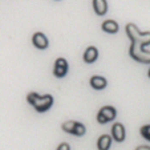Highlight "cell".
I'll use <instances>...</instances> for the list:
<instances>
[{
    "mask_svg": "<svg viewBox=\"0 0 150 150\" xmlns=\"http://www.w3.org/2000/svg\"><path fill=\"white\" fill-rule=\"evenodd\" d=\"M110 145H112V138L108 134L101 136L98 138V141H97V147H98V150H109Z\"/></svg>",
    "mask_w": 150,
    "mask_h": 150,
    "instance_id": "8fae6325",
    "label": "cell"
},
{
    "mask_svg": "<svg viewBox=\"0 0 150 150\" xmlns=\"http://www.w3.org/2000/svg\"><path fill=\"white\" fill-rule=\"evenodd\" d=\"M68 72V62L65 59H57L54 62L53 73L56 77H64Z\"/></svg>",
    "mask_w": 150,
    "mask_h": 150,
    "instance_id": "5b68a950",
    "label": "cell"
},
{
    "mask_svg": "<svg viewBox=\"0 0 150 150\" xmlns=\"http://www.w3.org/2000/svg\"><path fill=\"white\" fill-rule=\"evenodd\" d=\"M125 136H126V133H125L124 125L120 124V122H116V124L113 125V127H112V137H113L117 142H122L125 139Z\"/></svg>",
    "mask_w": 150,
    "mask_h": 150,
    "instance_id": "52a82bcc",
    "label": "cell"
},
{
    "mask_svg": "<svg viewBox=\"0 0 150 150\" xmlns=\"http://www.w3.org/2000/svg\"><path fill=\"white\" fill-rule=\"evenodd\" d=\"M28 102L36 109L37 112H47L52 105H53V97L51 94H44V96H40V94L35 93H29L27 96Z\"/></svg>",
    "mask_w": 150,
    "mask_h": 150,
    "instance_id": "6da1fadb",
    "label": "cell"
},
{
    "mask_svg": "<svg viewBox=\"0 0 150 150\" xmlns=\"http://www.w3.org/2000/svg\"><path fill=\"white\" fill-rule=\"evenodd\" d=\"M125 31H126L127 37L132 40V42H137V44H141V45H144V47L150 44V32L142 33V32L137 28V25H134L133 23L126 24Z\"/></svg>",
    "mask_w": 150,
    "mask_h": 150,
    "instance_id": "7a4b0ae2",
    "label": "cell"
},
{
    "mask_svg": "<svg viewBox=\"0 0 150 150\" xmlns=\"http://www.w3.org/2000/svg\"><path fill=\"white\" fill-rule=\"evenodd\" d=\"M91 85L93 89H97V91H101V89L106 88V85H108V81L106 79L101 76H93L91 79Z\"/></svg>",
    "mask_w": 150,
    "mask_h": 150,
    "instance_id": "30bf717a",
    "label": "cell"
},
{
    "mask_svg": "<svg viewBox=\"0 0 150 150\" xmlns=\"http://www.w3.org/2000/svg\"><path fill=\"white\" fill-rule=\"evenodd\" d=\"M136 150H150V146H138Z\"/></svg>",
    "mask_w": 150,
    "mask_h": 150,
    "instance_id": "e0dca14e",
    "label": "cell"
},
{
    "mask_svg": "<svg viewBox=\"0 0 150 150\" xmlns=\"http://www.w3.org/2000/svg\"><path fill=\"white\" fill-rule=\"evenodd\" d=\"M129 53L130 57L134 59L138 62H144V64H150V52L145 51L144 45L137 44V42H132L130 48H129Z\"/></svg>",
    "mask_w": 150,
    "mask_h": 150,
    "instance_id": "3957f363",
    "label": "cell"
},
{
    "mask_svg": "<svg viewBox=\"0 0 150 150\" xmlns=\"http://www.w3.org/2000/svg\"><path fill=\"white\" fill-rule=\"evenodd\" d=\"M102 31L106 33H116L118 31V24L114 20H106L102 23Z\"/></svg>",
    "mask_w": 150,
    "mask_h": 150,
    "instance_id": "7c38bea8",
    "label": "cell"
},
{
    "mask_svg": "<svg viewBox=\"0 0 150 150\" xmlns=\"http://www.w3.org/2000/svg\"><path fill=\"white\" fill-rule=\"evenodd\" d=\"M76 124H77L76 121H67V122H64V124L61 125V127H62V130H64V132L73 134L74 127H76Z\"/></svg>",
    "mask_w": 150,
    "mask_h": 150,
    "instance_id": "4fadbf2b",
    "label": "cell"
},
{
    "mask_svg": "<svg viewBox=\"0 0 150 150\" xmlns=\"http://www.w3.org/2000/svg\"><path fill=\"white\" fill-rule=\"evenodd\" d=\"M32 42L37 49H45L48 48V39L44 33L41 32H36V33L32 36Z\"/></svg>",
    "mask_w": 150,
    "mask_h": 150,
    "instance_id": "8992f818",
    "label": "cell"
},
{
    "mask_svg": "<svg viewBox=\"0 0 150 150\" xmlns=\"http://www.w3.org/2000/svg\"><path fill=\"white\" fill-rule=\"evenodd\" d=\"M85 132H86V129H85L84 125L80 124V122H77V124H76V127H74V132H73L74 136H84Z\"/></svg>",
    "mask_w": 150,
    "mask_h": 150,
    "instance_id": "5bb4252c",
    "label": "cell"
},
{
    "mask_svg": "<svg viewBox=\"0 0 150 150\" xmlns=\"http://www.w3.org/2000/svg\"><path fill=\"white\" fill-rule=\"evenodd\" d=\"M116 114H117V110L113 106H104L98 112V114H97V121L100 124H106L109 121H113L116 118Z\"/></svg>",
    "mask_w": 150,
    "mask_h": 150,
    "instance_id": "277c9868",
    "label": "cell"
},
{
    "mask_svg": "<svg viewBox=\"0 0 150 150\" xmlns=\"http://www.w3.org/2000/svg\"><path fill=\"white\" fill-rule=\"evenodd\" d=\"M57 150H71V147H69L68 144H65V142H64V144H61L59 147H57Z\"/></svg>",
    "mask_w": 150,
    "mask_h": 150,
    "instance_id": "2e32d148",
    "label": "cell"
},
{
    "mask_svg": "<svg viewBox=\"0 0 150 150\" xmlns=\"http://www.w3.org/2000/svg\"><path fill=\"white\" fill-rule=\"evenodd\" d=\"M149 77H150V69H149Z\"/></svg>",
    "mask_w": 150,
    "mask_h": 150,
    "instance_id": "ac0fdd59",
    "label": "cell"
},
{
    "mask_svg": "<svg viewBox=\"0 0 150 150\" xmlns=\"http://www.w3.org/2000/svg\"><path fill=\"white\" fill-rule=\"evenodd\" d=\"M98 57V51H97L96 47H88L84 52V61L88 62V64H92L94 62Z\"/></svg>",
    "mask_w": 150,
    "mask_h": 150,
    "instance_id": "ba28073f",
    "label": "cell"
},
{
    "mask_svg": "<svg viewBox=\"0 0 150 150\" xmlns=\"http://www.w3.org/2000/svg\"><path fill=\"white\" fill-rule=\"evenodd\" d=\"M93 8L98 16H102L108 12V3L106 0H93Z\"/></svg>",
    "mask_w": 150,
    "mask_h": 150,
    "instance_id": "9c48e42d",
    "label": "cell"
},
{
    "mask_svg": "<svg viewBox=\"0 0 150 150\" xmlns=\"http://www.w3.org/2000/svg\"><path fill=\"white\" fill-rule=\"evenodd\" d=\"M141 134L145 139L150 141V125H145V126L141 127Z\"/></svg>",
    "mask_w": 150,
    "mask_h": 150,
    "instance_id": "9a60e30c",
    "label": "cell"
}]
</instances>
